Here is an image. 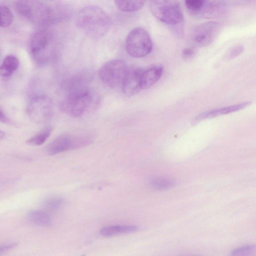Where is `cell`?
<instances>
[{
    "instance_id": "19",
    "label": "cell",
    "mask_w": 256,
    "mask_h": 256,
    "mask_svg": "<svg viewBox=\"0 0 256 256\" xmlns=\"http://www.w3.org/2000/svg\"><path fill=\"white\" fill-rule=\"evenodd\" d=\"M52 131V126L44 128L39 132L28 140L26 142L30 146H38L43 144L50 135Z\"/></svg>"
},
{
    "instance_id": "11",
    "label": "cell",
    "mask_w": 256,
    "mask_h": 256,
    "mask_svg": "<svg viewBox=\"0 0 256 256\" xmlns=\"http://www.w3.org/2000/svg\"><path fill=\"white\" fill-rule=\"evenodd\" d=\"M52 40L51 34L46 30L36 32L30 41V50L33 58L38 62L42 63L48 58Z\"/></svg>"
},
{
    "instance_id": "6",
    "label": "cell",
    "mask_w": 256,
    "mask_h": 256,
    "mask_svg": "<svg viewBox=\"0 0 256 256\" xmlns=\"http://www.w3.org/2000/svg\"><path fill=\"white\" fill-rule=\"evenodd\" d=\"M92 141L93 136L90 134H62L56 138L48 144L47 152L50 155H56L86 146Z\"/></svg>"
},
{
    "instance_id": "28",
    "label": "cell",
    "mask_w": 256,
    "mask_h": 256,
    "mask_svg": "<svg viewBox=\"0 0 256 256\" xmlns=\"http://www.w3.org/2000/svg\"><path fill=\"white\" fill-rule=\"evenodd\" d=\"M4 132L2 130H0V140L2 139L4 136Z\"/></svg>"
},
{
    "instance_id": "26",
    "label": "cell",
    "mask_w": 256,
    "mask_h": 256,
    "mask_svg": "<svg viewBox=\"0 0 256 256\" xmlns=\"http://www.w3.org/2000/svg\"><path fill=\"white\" fill-rule=\"evenodd\" d=\"M16 245V243H10L0 245V256L14 248Z\"/></svg>"
},
{
    "instance_id": "20",
    "label": "cell",
    "mask_w": 256,
    "mask_h": 256,
    "mask_svg": "<svg viewBox=\"0 0 256 256\" xmlns=\"http://www.w3.org/2000/svg\"><path fill=\"white\" fill-rule=\"evenodd\" d=\"M64 200L58 196H50L44 198L42 202V206L45 212H55L60 209L63 205Z\"/></svg>"
},
{
    "instance_id": "10",
    "label": "cell",
    "mask_w": 256,
    "mask_h": 256,
    "mask_svg": "<svg viewBox=\"0 0 256 256\" xmlns=\"http://www.w3.org/2000/svg\"><path fill=\"white\" fill-rule=\"evenodd\" d=\"M226 8L223 1L196 0L188 12L195 17L208 18L220 16Z\"/></svg>"
},
{
    "instance_id": "7",
    "label": "cell",
    "mask_w": 256,
    "mask_h": 256,
    "mask_svg": "<svg viewBox=\"0 0 256 256\" xmlns=\"http://www.w3.org/2000/svg\"><path fill=\"white\" fill-rule=\"evenodd\" d=\"M128 68L124 60L114 59L102 66L98 74L103 83L109 87L114 88L122 85Z\"/></svg>"
},
{
    "instance_id": "22",
    "label": "cell",
    "mask_w": 256,
    "mask_h": 256,
    "mask_svg": "<svg viewBox=\"0 0 256 256\" xmlns=\"http://www.w3.org/2000/svg\"><path fill=\"white\" fill-rule=\"evenodd\" d=\"M12 14L8 6L0 5V26L6 28L12 24Z\"/></svg>"
},
{
    "instance_id": "17",
    "label": "cell",
    "mask_w": 256,
    "mask_h": 256,
    "mask_svg": "<svg viewBox=\"0 0 256 256\" xmlns=\"http://www.w3.org/2000/svg\"><path fill=\"white\" fill-rule=\"evenodd\" d=\"M28 218L30 222L38 226H48L52 224L49 214L44 210H31L28 213Z\"/></svg>"
},
{
    "instance_id": "25",
    "label": "cell",
    "mask_w": 256,
    "mask_h": 256,
    "mask_svg": "<svg viewBox=\"0 0 256 256\" xmlns=\"http://www.w3.org/2000/svg\"><path fill=\"white\" fill-rule=\"evenodd\" d=\"M196 50L194 48H186L182 51V56L184 60H189L196 54Z\"/></svg>"
},
{
    "instance_id": "14",
    "label": "cell",
    "mask_w": 256,
    "mask_h": 256,
    "mask_svg": "<svg viewBox=\"0 0 256 256\" xmlns=\"http://www.w3.org/2000/svg\"><path fill=\"white\" fill-rule=\"evenodd\" d=\"M251 102H246L219 108L214 109L209 111L204 112L198 114L195 118L194 120L198 121L202 120L212 118L218 116L242 110L249 105Z\"/></svg>"
},
{
    "instance_id": "5",
    "label": "cell",
    "mask_w": 256,
    "mask_h": 256,
    "mask_svg": "<svg viewBox=\"0 0 256 256\" xmlns=\"http://www.w3.org/2000/svg\"><path fill=\"white\" fill-rule=\"evenodd\" d=\"M152 48L153 44L150 36L142 28H135L127 36L126 48L128 54L132 57H144L150 53Z\"/></svg>"
},
{
    "instance_id": "8",
    "label": "cell",
    "mask_w": 256,
    "mask_h": 256,
    "mask_svg": "<svg viewBox=\"0 0 256 256\" xmlns=\"http://www.w3.org/2000/svg\"><path fill=\"white\" fill-rule=\"evenodd\" d=\"M53 110V104L50 98L44 95H40L30 100L27 107V114L33 122L42 123L52 118Z\"/></svg>"
},
{
    "instance_id": "12",
    "label": "cell",
    "mask_w": 256,
    "mask_h": 256,
    "mask_svg": "<svg viewBox=\"0 0 256 256\" xmlns=\"http://www.w3.org/2000/svg\"><path fill=\"white\" fill-rule=\"evenodd\" d=\"M142 70V69L134 66L128 68L121 85L126 96H134L142 90L140 78Z\"/></svg>"
},
{
    "instance_id": "13",
    "label": "cell",
    "mask_w": 256,
    "mask_h": 256,
    "mask_svg": "<svg viewBox=\"0 0 256 256\" xmlns=\"http://www.w3.org/2000/svg\"><path fill=\"white\" fill-rule=\"evenodd\" d=\"M164 71L162 64H156L142 70L140 84L142 89H147L153 86L161 78Z\"/></svg>"
},
{
    "instance_id": "18",
    "label": "cell",
    "mask_w": 256,
    "mask_h": 256,
    "mask_svg": "<svg viewBox=\"0 0 256 256\" xmlns=\"http://www.w3.org/2000/svg\"><path fill=\"white\" fill-rule=\"evenodd\" d=\"M118 8L124 12L137 11L142 8L146 2L143 0H115Z\"/></svg>"
},
{
    "instance_id": "1",
    "label": "cell",
    "mask_w": 256,
    "mask_h": 256,
    "mask_svg": "<svg viewBox=\"0 0 256 256\" xmlns=\"http://www.w3.org/2000/svg\"><path fill=\"white\" fill-rule=\"evenodd\" d=\"M76 22L78 26L88 36L98 38L110 30V19L108 14L100 8L89 6L78 12Z\"/></svg>"
},
{
    "instance_id": "2",
    "label": "cell",
    "mask_w": 256,
    "mask_h": 256,
    "mask_svg": "<svg viewBox=\"0 0 256 256\" xmlns=\"http://www.w3.org/2000/svg\"><path fill=\"white\" fill-rule=\"evenodd\" d=\"M15 5L20 15L39 25L50 24L60 20L64 17L63 10L39 1H18Z\"/></svg>"
},
{
    "instance_id": "21",
    "label": "cell",
    "mask_w": 256,
    "mask_h": 256,
    "mask_svg": "<svg viewBox=\"0 0 256 256\" xmlns=\"http://www.w3.org/2000/svg\"><path fill=\"white\" fill-rule=\"evenodd\" d=\"M150 183L154 188L158 190L170 189L175 184V182L173 180L161 177L152 179Z\"/></svg>"
},
{
    "instance_id": "23",
    "label": "cell",
    "mask_w": 256,
    "mask_h": 256,
    "mask_svg": "<svg viewBox=\"0 0 256 256\" xmlns=\"http://www.w3.org/2000/svg\"><path fill=\"white\" fill-rule=\"evenodd\" d=\"M255 250L254 244H246L232 250L230 254V256H251L254 253Z\"/></svg>"
},
{
    "instance_id": "24",
    "label": "cell",
    "mask_w": 256,
    "mask_h": 256,
    "mask_svg": "<svg viewBox=\"0 0 256 256\" xmlns=\"http://www.w3.org/2000/svg\"><path fill=\"white\" fill-rule=\"evenodd\" d=\"M244 50L242 46L238 45L233 46L229 49L224 56L225 60H231L240 55Z\"/></svg>"
},
{
    "instance_id": "29",
    "label": "cell",
    "mask_w": 256,
    "mask_h": 256,
    "mask_svg": "<svg viewBox=\"0 0 256 256\" xmlns=\"http://www.w3.org/2000/svg\"></svg>"
},
{
    "instance_id": "27",
    "label": "cell",
    "mask_w": 256,
    "mask_h": 256,
    "mask_svg": "<svg viewBox=\"0 0 256 256\" xmlns=\"http://www.w3.org/2000/svg\"><path fill=\"white\" fill-rule=\"evenodd\" d=\"M8 121L6 116L0 110V122L6 123Z\"/></svg>"
},
{
    "instance_id": "9",
    "label": "cell",
    "mask_w": 256,
    "mask_h": 256,
    "mask_svg": "<svg viewBox=\"0 0 256 256\" xmlns=\"http://www.w3.org/2000/svg\"><path fill=\"white\" fill-rule=\"evenodd\" d=\"M220 24L209 21L196 26L190 34L192 42L197 46H206L212 44L218 34Z\"/></svg>"
},
{
    "instance_id": "15",
    "label": "cell",
    "mask_w": 256,
    "mask_h": 256,
    "mask_svg": "<svg viewBox=\"0 0 256 256\" xmlns=\"http://www.w3.org/2000/svg\"><path fill=\"white\" fill-rule=\"evenodd\" d=\"M138 230V227L135 225H112L102 228L100 232L103 236L111 237L122 234L135 232Z\"/></svg>"
},
{
    "instance_id": "16",
    "label": "cell",
    "mask_w": 256,
    "mask_h": 256,
    "mask_svg": "<svg viewBox=\"0 0 256 256\" xmlns=\"http://www.w3.org/2000/svg\"><path fill=\"white\" fill-rule=\"evenodd\" d=\"M19 60L14 55H8L0 66V76L6 78L10 76L18 68Z\"/></svg>"
},
{
    "instance_id": "4",
    "label": "cell",
    "mask_w": 256,
    "mask_h": 256,
    "mask_svg": "<svg viewBox=\"0 0 256 256\" xmlns=\"http://www.w3.org/2000/svg\"><path fill=\"white\" fill-rule=\"evenodd\" d=\"M150 8L160 21L170 26L180 24L184 20L180 3L176 0H152Z\"/></svg>"
},
{
    "instance_id": "3",
    "label": "cell",
    "mask_w": 256,
    "mask_h": 256,
    "mask_svg": "<svg viewBox=\"0 0 256 256\" xmlns=\"http://www.w3.org/2000/svg\"><path fill=\"white\" fill-rule=\"evenodd\" d=\"M92 101L90 90L83 85L72 86L60 104L64 113L74 118L79 117L89 108Z\"/></svg>"
}]
</instances>
